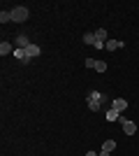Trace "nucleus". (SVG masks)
<instances>
[{"label": "nucleus", "mask_w": 139, "mask_h": 156, "mask_svg": "<svg viewBox=\"0 0 139 156\" xmlns=\"http://www.w3.org/2000/svg\"><path fill=\"white\" fill-rule=\"evenodd\" d=\"M9 12H12V21H16V23H23V21H28V16H30L28 7H12Z\"/></svg>", "instance_id": "f257e3e1"}, {"label": "nucleus", "mask_w": 139, "mask_h": 156, "mask_svg": "<svg viewBox=\"0 0 139 156\" xmlns=\"http://www.w3.org/2000/svg\"><path fill=\"white\" fill-rule=\"evenodd\" d=\"M121 128H123L125 135H134V133H137V124L130 121V119H121Z\"/></svg>", "instance_id": "f03ea898"}, {"label": "nucleus", "mask_w": 139, "mask_h": 156, "mask_svg": "<svg viewBox=\"0 0 139 156\" xmlns=\"http://www.w3.org/2000/svg\"><path fill=\"white\" fill-rule=\"evenodd\" d=\"M111 107L116 112H125L127 110V100H123V98H116V100H111Z\"/></svg>", "instance_id": "7ed1b4c3"}, {"label": "nucleus", "mask_w": 139, "mask_h": 156, "mask_svg": "<svg viewBox=\"0 0 139 156\" xmlns=\"http://www.w3.org/2000/svg\"><path fill=\"white\" fill-rule=\"evenodd\" d=\"M14 58H16V61H23V63H30V61H33V58H28L26 49H19V47L14 49Z\"/></svg>", "instance_id": "20e7f679"}, {"label": "nucleus", "mask_w": 139, "mask_h": 156, "mask_svg": "<svg viewBox=\"0 0 139 156\" xmlns=\"http://www.w3.org/2000/svg\"><path fill=\"white\" fill-rule=\"evenodd\" d=\"M26 54H28V58H35V56H40V54H42V49L37 44H28L26 47Z\"/></svg>", "instance_id": "39448f33"}, {"label": "nucleus", "mask_w": 139, "mask_h": 156, "mask_svg": "<svg viewBox=\"0 0 139 156\" xmlns=\"http://www.w3.org/2000/svg\"><path fill=\"white\" fill-rule=\"evenodd\" d=\"M104 117H107V121H111V124H114V121H121V112H116L114 107H109Z\"/></svg>", "instance_id": "423d86ee"}, {"label": "nucleus", "mask_w": 139, "mask_h": 156, "mask_svg": "<svg viewBox=\"0 0 139 156\" xmlns=\"http://www.w3.org/2000/svg\"><path fill=\"white\" fill-rule=\"evenodd\" d=\"M121 47H123V42H121V40H107L104 49H109V51H116V49H121Z\"/></svg>", "instance_id": "0eeeda50"}, {"label": "nucleus", "mask_w": 139, "mask_h": 156, "mask_svg": "<svg viewBox=\"0 0 139 156\" xmlns=\"http://www.w3.org/2000/svg\"><path fill=\"white\" fill-rule=\"evenodd\" d=\"M114 149H116V140H104V142H102V151H109V154H111Z\"/></svg>", "instance_id": "6e6552de"}, {"label": "nucleus", "mask_w": 139, "mask_h": 156, "mask_svg": "<svg viewBox=\"0 0 139 156\" xmlns=\"http://www.w3.org/2000/svg\"><path fill=\"white\" fill-rule=\"evenodd\" d=\"M95 40L102 42V44H107V30L104 28H98V30H95Z\"/></svg>", "instance_id": "1a4fd4ad"}, {"label": "nucleus", "mask_w": 139, "mask_h": 156, "mask_svg": "<svg viewBox=\"0 0 139 156\" xmlns=\"http://www.w3.org/2000/svg\"><path fill=\"white\" fill-rule=\"evenodd\" d=\"M95 42H98V40H95V33H86V35H84V44L95 47Z\"/></svg>", "instance_id": "9d476101"}, {"label": "nucleus", "mask_w": 139, "mask_h": 156, "mask_svg": "<svg viewBox=\"0 0 139 156\" xmlns=\"http://www.w3.org/2000/svg\"><path fill=\"white\" fill-rule=\"evenodd\" d=\"M0 54H2V56H7V54H14L12 44H9V42H0Z\"/></svg>", "instance_id": "9b49d317"}, {"label": "nucleus", "mask_w": 139, "mask_h": 156, "mask_svg": "<svg viewBox=\"0 0 139 156\" xmlns=\"http://www.w3.org/2000/svg\"><path fill=\"white\" fill-rule=\"evenodd\" d=\"M16 44H19V49H26L30 42H28V37L26 35H16Z\"/></svg>", "instance_id": "f8f14e48"}, {"label": "nucleus", "mask_w": 139, "mask_h": 156, "mask_svg": "<svg viewBox=\"0 0 139 156\" xmlns=\"http://www.w3.org/2000/svg\"><path fill=\"white\" fill-rule=\"evenodd\" d=\"M100 107H102V103H100V100H91V98H88V110H91V112H98Z\"/></svg>", "instance_id": "ddd939ff"}, {"label": "nucleus", "mask_w": 139, "mask_h": 156, "mask_svg": "<svg viewBox=\"0 0 139 156\" xmlns=\"http://www.w3.org/2000/svg\"><path fill=\"white\" fill-rule=\"evenodd\" d=\"M88 98H91V100H100V103L104 100V96H102L100 91H91V93H88Z\"/></svg>", "instance_id": "4468645a"}, {"label": "nucleus", "mask_w": 139, "mask_h": 156, "mask_svg": "<svg viewBox=\"0 0 139 156\" xmlns=\"http://www.w3.org/2000/svg\"><path fill=\"white\" fill-rule=\"evenodd\" d=\"M0 21H2V23L12 21V12H5V9H2V12H0Z\"/></svg>", "instance_id": "2eb2a0df"}, {"label": "nucleus", "mask_w": 139, "mask_h": 156, "mask_svg": "<svg viewBox=\"0 0 139 156\" xmlns=\"http://www.w3.org/2000/svg\"><path fill=\"white\" fill-rule=\"evenodd\" d=\"M84 65H86V68H91V70H95L98 61H95V58H86V61H84Z\"/></svg>", "instance_id": "dca6fc26"}, {"label": "nucleus", "mask_w": 139, "mask_h": 156, "mask_svg": "<svg viewBox=\"0 0 139 156\" xmlns=\"http://www.w3.org/2000/svg\"><path fill=\"white\" fill-rule=\"evenodd\" d=\"M95 70H98V72H107V63H104V61H98Z\"/></svg>", "instance_id": "f3484780"}, {"label": "nucleus", "mask_w": 139, "mask_h": 156, "mask_svg": "<svg viewBox=\"0 0 139 156\" xmlns=\"http://www.w3.org/2000/svg\"><path fill=\"white\" fill-rule=\"evenodd\" d=\"M98 156H111V154H109V151H100Z\"/></svg>", "instance_id": "a211bd4d"}, {"label": "nucleus", "mask_w": 139, "mask_h": 156, "mask_svg": "<svg viewBox=\"0 0 139 156\" xmlns=\"http://www.w3.org/2000/svg\"><path fill=\"white\" fill-rule=\"evenodd\" d=\"M86 156H98V151H86Z\"/></svg>", "instance_id": "6ab92c4d"}]
</instances>
